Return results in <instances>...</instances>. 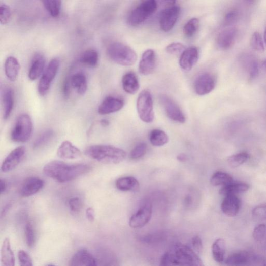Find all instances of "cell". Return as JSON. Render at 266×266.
Masks as SVG:
<instances>
[{
  "label": "cell",
  "mask_w": 266,
  "mask_h": 266,
  "mask_svg": "<svg viewBox=\"0 0 266 266\" xmlns=\"http://www.w3.org/2000/svg\"><path fill=\"white\" fill-rule=\"evenodd\" d=\"M91 170V166L87 164H70L58 160L48 162L43 168L45 175L60 183L73 181Z\"/></svg>",
  "instance_id": "1"
},
{
  "label": "cell",
  "mask_w": 266,
  "mask_h": 266,
  "mask_svg": "<svg viewBox=\"0 0 266 266\" xmlns=\"http://www.w3.org/2000/svg\"><path fill=\"white\" fill-rule=\"evenodd\" d=\"M85 154L93 160L107 164L120 163L126 157L124 150L109 145L90 146L86 148Z\"/></svg>",
  "instance_id": "2"
},
{
  "label": "cell",
  "mask_w": 266,
  "mask_h": 266,
  "mask_svg": "<svg viewBox=\"0 0 266 266\" xmlns=\"http://www.w3.org/2000/svg\"><path fill=\"white\" fill-rule=\"evenodd\" d=\"M169 254L173 266H205L193 249L187 245H177Z\"/></svg>",
  "instance_id": "3"
},
{
  "label": "cell",
  "mask_w": 266,
  "mask_h": 266,
  "mask_svg": "<svg viewBox=\"0 0 266 266\" xmlns=\"http://www.w3.org/2000/svg\"><path fill=\"white\" fill-rule=\"evenodd\" d=\"M107 53L112 61L123 66L132 65L138 59V55L134 50L121 42H114L110 44Z\"/></svg>",
  "instance_id": "4"
},
{
  "label": "cell",
  "mask_w": 266,
  "mask_h": 266,
  "mask_svg": "<svg viewBox=\"0 0 266 266\" xmlns=\"http://www.w3.org/2000/svg\"><path fill=\"white\" fill-rule=\"evenodd\" d=\"M157 3L154 0H147L133 9L128 17V23L131 26H137L146 21L157 10Z\"/></svg>",
  "instance_id": "5"
},
{
  "label": "cell",
  "mask_w": 266,
  "mask_h": 266,
  "mask_svg": "<svg viewBox=\"0 0 266 266\" xmlns=\"http://www.w3.org/2000/svg\"><path fill=\"white\" fill-rule=\"evenodd\" d=\"M32 129V122L30 116L22 114L16 119L11 132V139L15 142L25 143L30 139Z\"/></svg>",
  "instance_id": "6"
},
{
  "label": "cell",
  "mask_w": 266,
  "mask_h": 266,
  "mask_svg": "<svg viewBox=\"0 0 266 266\" xmlns=\"http://www.w3.org/2000/svg\"><path fill=\"white\" fill-rule=\"evenodd\" d=\"M137 111L140 119L146 123H151L155 118L153 100L152 94L144 90L139 94L137 100Z\"/></svg>",
  "instance_id": "7"
},
{
  "label": "cell",
  "mask_w": 266,
  "mask_h": 266,
  "mask_svg": "<svg viewBox=\"0 0 266 266\" xmlns=\"http://www.w3.org/2000/svg\"><path fill=\"white\" fill-rule=\"evenodd\" d=\"M59 66L60 60L58 58H53L48 63L38 85V92L41 96H44L48 93L57 74Z\"/></svg>",
  "instance_id": "8"
},
{
  "label": "cell",
  "mask_w": 266,
  "mask_h": 266,
  "mask_svg": "<svg viewBox=\"0 0 266 266\" xmlns=\"http://www.w3.org/2000/svg\"><path fill=\"white\" fill-rule=\"evenodd\" d=\"M153 206L151 202L145 200L137 212L129 219V224L132 228H140L145 226L151 220Z\"/></svg>",
  "instance_id": "9"
},
{
  "label": "cell",
  "mask_w": 266,
  "mask_h": 266,
  "mask_svg": "<svg viewBox=\"0 0 266 266\" xmlns=\"http://www.w3.org/2000/svg\"><path fill=\"white\" fill-rule=\"evenodd\" d=\"M160 102L170 119L179 123H184L186 122L184 113L171 97L165 94L161 95L160 96Z\"/></svg>",
  "instance_id": "10"
},
{
  "label": "cell",
  "mask_w": 266,
  "mask_h": 266,
  "mask_svg": "<svg viewBox=\"0 0 266 266\" xmlns=\"http://www.w3.org/2000/svg\"><path fill=\"white\" fill-rule=\"evenodd\" d=\"M180 14V8L174 6L164 9L160 16V26L162 30L168 32L171 30L176 24Z\"/></svg>",
  "instance_id": "11"
},
{
  "label": "cell",
  "mask_w": 266,
  "mask_h": 266,
  "mask_svg": "<svg viewBox=\"0 0 266 266\" xmlns=\"http://www.w3.org/2000/svg\"><path fill=\"white\" fill-rule=\"evenodd\" d=\"M44 186V182L42 179L37 177H30L22 183L19 193L22 197H29L38 193Z\"/></svg>",
  "instance_id": "12"
},
{
  "label": "cell",
  "mask_w": 266,
  "mask_h": 266,
  "mask_svg": "<svg viewBox=\"0 0 266 266\" xmlns=\"http://www.w3.org/2000/svg\"><path fill=\"white\" fill-rule=\"evenodd\" d=\"M25 152L24 146H19L13 150L4 160L2 165V171L8 173L14 170L21 162Z\"/></svg>",
  "instance_id": "13"
},
{
  "label": "cell",
  "mask_w": 266,
  "mask_h": 266,
  "mask_svg": "<svg viewBox=\"0 0 266 266\" xmlns=\"http://www.w3.org/2000/svg\"><path fill=\"white\" fill-rule=\"evenodd\" d=\"M194 87L197 95L201 96L207 95L215 88V78L210 73L203 74L196 78Z\"/></svg>",
  "instance_id": "14"
},
{
  "label": "cell",
  "mask_w": 266,
  "mask_h": 266,
  "mask_svg": "<svg viewBox=\"0 0 266 266\" xmlns=\"http://www.w3.org/2000/svg\"><path fill=\"white\" fill-rule=\"evenodd\" d=\"M124 106L123 99L119 97H107L99 105L98 112L101 115H107L121 110Z\"/></svg>",
  "instance_id": "15"
},
{
  "label": "cell",
  "mask_w": 266,
  "mask_h": 266,
  "mask_svg": "<svg viewBox=\"0 0 266 266\" xmlns=\"http://www.w3.org/2000/svg\"><path fill=\"white\" fill-rule=\"evenodd\" d=\"M238 32V29L235 27H230L222 31L216 40L218 47L223 50L229 49L235 42Z\"/></svg>",
  "instance_id": "16"
},
{
  "label": "cell",
  "mask_w": 266,
  "mask_h": 266,
  "mask_svg": "<svg viewBox=\"0 0 266 266\" xmlns=\"http://www.w3.org/2000/svg\"><path fill=\"white\" fill-rule=\"evenodd\" d=\"M156 64V56L153 49H147L143 54L139 63V72L145 76L151 74L155 70Z\"/></svg>",
  "instance_id": "17"
},
{
  "label": "cell",
  "mask_w": 266,
  "mask_h": 266,
  "mask_svg": "<svg viewBox=\"0 0 266 266\" xmlns=\"http://www.w3.org/2000/svg\"><path fill=\"white\" fill-rule=\"evenodd\" d=\"M69 266H97L96 257L86 249L77 251L72 257Z\"/></svg>",
  "instance_id": "18"
},
{
  "label": "cell",
  "mask_w": 266,
  "mask_h": 266,
  "mask_svg": "<svg viewBox=\"0 0 266 266\" xmlns=\"http://www.w3.org/2000/svg\"><path fill=\"white\" fill-rule=\"evenodd\" d=\"M241 206L240 199L235 195L226 196L221 204V209L224 214L234 217L240 211Z\"/></svg>",
  "instance_id": "19"
},
{
  "label": "cell",
  "mask_w": 266,
  "mask_h": 266,
  "mask_svg": "<svg viewBox=\"0 0 266 266\" xmlns=\"http://www.w3.org/2000/svg\"><path fill=\"white\" fill-rule=\"evenodd\" d=\"M198 59V50L195 47H190L185 49L179 59L180 68L184 71H190Z\"/></svg>",
  "instance_id": "20"
},
{
  "label": "cell",
  "mask_w": 266,
  "mask_h": 266,
  "mask_svg": "<svg viewBox=\"0 0 266 266\" xmlns=\"http://www.w3.org/2000/svg\"><path fill=\"white\" fill-rule=\"evenodd\" d=\"M58 156L64 160H75L82 156L80 150L71 142H63L57 150Z\"/></svg>",
  "instance_id": "21"
},
{
  "label": "cell",
  "mask_w": 266,
  "mask_h": 266,
  "mask_svg": "<svg viewBox=\"0 0 266 266\" xmlns=\"http://www.w3.org/2000/svg\"><path fill=\"white\" fill-rule=\"evenodd\" d=\"M240 62L249 79H255L259 74L258 63L256 58L250 54H244L240 57Z\"/></svg>",
  "instance_id": "22"
},
{
  "label": "cell",
  "mask_w": 266,
  "mask_h": 266,
  "mask_svg": "<svg viewBox=\"0 0 266 266\" xmlns=\"http://www.w3.org/2000/svg\"><path fill=\"white\" fill-rule=\"evenodd\" d=\"M97 266H119L116 255L108 249H101L96 257Z\"/></svg>",
  "instance_id": "23"
},
{
  "label": "cell",
  "mask_w": 266,
  "mask_h": 266,
  "mask_svg": "<svg viewBox=\"0 0 266 266\" xmlns=\"http://www.w3.org/2000/svg\"><path fill=\"white\" fill-rule=\"evenodd\" d=\"M45 59L41 54H37L33 57L28 72V78L31 81L38 79L44 72Z\"/></svg>",
  "instance_id": "24"
},
{
  "label": "cell",
  "mask_w": 266,
  "mask_h": 266,
  "mask_svg": "<svg viewBox=\"0 0 266 266\" xmlns=\"http://www.w3.org/2000/svg\"><path fill=\"white\" fill-rule=\"evenodd\" d=\"M116 188L124 192L137 191L140 188L138 180L131 176L124 177L119 178L115 183Z\"/></svg>",
  "instance_id": "25"
},
{
  "label": "cell",
  "mask_w": 266,
  "mask_h": 266,
  "mask_svg": "<svg viewBox=\"0 0 266 266\" xmlns=\"http://www.w3.org/2000/svg\"><path fill=\"white\" fill-rule=\"evenodd\" d=\"M122 86L126 93L136 94L140 89V83L136 75L131 72L125 74L122 78Z\"/></svg>",
  "instance_id": "26"
},
{
  "label": "cell",
  "mask_w": 266,
  "mask_h": 266,
  "mask_svg": "<svg viewBox=\"0 0 266 266\" xmlns=\"http://www.w3.org/2000/svg\"><path fill=\"white\" fill-rule=\"evenodd\" d=\"M20 70V64L18 59L13 56L7 58L5 63V74L11 81H14L18 78Z\"/></svg>",
  "instance_id": "27"
},
{
  "label": "cell",
  "mask_w": 266,
  "mask_h": 266,
  "mask_svg": "<svg viewBox=\"0 0 266 266\" xmlns=\"http://www.w3.org/2000/svg\"><path fill=\"white\" fill-rule=\"evenodd\" d=\"M1 253L2 266H15V256L9 238H6L4 240Z\"/></svg>",
  "instance_id": "28"
},
{
  "label": "cell",
  "mask_w": 266,
  "mask_h": 266,
  "mask_svg": "<svg viewBox=\"0 0 266 266\" xmlns=\"http://www.w3.org/2000/svg\"><path fill=\"white\" fill-rule=\"evenodd\" d=\"M70 79L72 87L79 94L84 95L88 89L87 79L85 75L82 73H78L72 76Z\"/></svg>",
  "instance_id": "29"
},
{
  "label": "cell",
  "mask_w": 266,
  "mask_h": 266,
  "mask_svg": "<svg viewBox=\"0 0 266 266\" xmlns=\"http://www.w3.org/2000/svg\"><path fill=\"white\" fill-rule=\"evenodd\" d=\"M14 101L13 91L10 88H6L3 95L4 118L5 120L9 118L12 113L14 107Z\"/></svg>",
  "instance_id": "30"
},
{
  "label": "cell",
  "mask_w": 266,
  "mask_h": 266,
  "mask_svg": "<svg viewBox=\"0 0 266 266\" xmlns=\"http://www.w3.org/2000/svg\"><path fill=\"white\" fill-rule=\"evenodd\" d=\"M249 189L248 185L244 183H234L223 187L220 190V194L225 196L230 195H236L237 194L247 191Z\"/></svg>",
  "instance_id": "31"
},
{
  "label": "cell",
  "mask_w": 266,
  "mask_h": 266,
  "mask_svg": "<svg viewBox=\"0 0 266 266\" xmlns=\"http://www.w3.org/2000/svg\"><path fill=\"white\" fill-rule=\"evenodd\" d=\"M234 181L232 176L224 172H217L215 173L210 179L211 184L214 187L226 186Z\"/></svg>",
  "instance_id": "32"
},
{
  "label": "cell",
  "mask_w": 266,
  "mask_h": 266,
  "mask_svg": "<svg viewBox=\"0 0 266 266\" xmlns=\"http://www.w3.org/2000/svg\"><path fill=\"white\" fill-rule=\"evenodd\" d=\"M212 253L215 261L222 263L225 254V242L223 239L215 241L212 246Z\"/></svg>",
  "instance_id": "33"
},
{
  "label": "cell",
  "mask_w": 266,
  "mask_h": 266,
  "mask_svg": "<svg viewBox=\"0 0 266 266\" xmlns=\"http://www.w3.org/2000/svg\"><path fill=\"white\" fill-rule=\"evenodd\" d=\"M249 255L246 251H242L229 256L225 263L227 266H242L249 261Z\"/></svg>",
  "instance_id": "34"
},
{
  "label": "cell",
  "mask_w": 266,
  "mask_h": 266,
  "mask_svg": "<svg viewBox=\"0 0 266 266\" xmlns=\"http://www.w3.org/2000/svg\"><path fill=\"white\" fill-rule=\"evenodd\" d=\"M149 140L153 146L160 147L167 144L169 139L164 131L155 129L150 133Z\"/></svg>",
  "instance_id": "35"
},
{
  "label": "cell",
  "mask_w": 266,
  "mask_h": 266,
  "mask_svg": "<svg viewBox=\"0 0 266 266\" xmlns=\"http://www.w3.org/2000/svg\"><path fill=\"white\" fill-rule=\"evenodd\" d=\"M98 59L99 56L97 51L94 49H88L81 55L79 61L82 64L94 68L97 64Z\"/></svg>",
  "instance_id": "36"
},
{
  "label": "cell",
  "mask_w": 266,
  "mask_h": 266,
  "mask_svg": "<svg viewBox=\"0 0 266 266\" xmlns=\"http://www.w3.org/2000/svg\"><path fill=\"white\" fill-rule=\"evenodd\" d=\"M42 3L45 9L53 18H58L61 11V1H58V0H44Z\"/></svg>",
  "instance_id": "37"
},
{
  "label": "cell",
  "mask_w": 266,
  "mask_h": 266,
  "mask_svg": "<svg viewBox=\"0 0 266 266\" xmlns=\"http://www.w3.org/2000/svg\"><path fill=\"white\" fill-rule=\"evenodd\" d=\"M249 158V155L246 153H241L232 155L228 158L229 165L232 168H236L246 162Z\"/></svg>",
  "instance_id": "38"
},
{
  "label": "cell",
  "mask_w": 266,
  "mask_h": 266,
  "mask_svg": "<svg viewBox=\"0 0 266 266\" xmlns=\"http://www.w3.org/2000/svg\"><path fill=\"white\" fill-rule=\"evenodd\" d=\"M54 136V131L51 129H48L42 133L33 144V149H38L47 144Z\"/></svg>",
  "instance_id": "39"
},
{
  "label": "cell",
  "mask_w": 266,
  "mask_h": 266,
  "mask_svg": "<svg viewBox=\"0 0 266 266\" xmlns=\"http://www.w3.org/2000/svg\"><path fill=\"white\" fill-rule=\"evenodd\" d=\"M199 20L196 18L190 20L184 26V33L187 38H191L194 36L199 27Z\"/></svg>",
  "instance_id": "40"
},
{
  "label": "cell",
  "mask_w": 266,
  "mask_h": 266,
  "mask_svg": "<svg viewBox=\"0 0 266 266\" xmlns=\"http://www.w3.org/2000/svg\"><path fill=\"white\" fill-rule=\"evenodd\" d=\"M147 151V144L145 143H139L130 152V158L132 160L139 159L145 155Z\"/></svg>",
  "instance_id": "41"
},
{
  "label": "cell",
  "mask_w": 266,
  "mask_h": 266,
  "mask_svg": "<svg viewBox=\"0 0 266 266\" xmlns=\"http://www.w3.org/2000/svg\"><path fill=\"white\" fill-rule=\"evenodd\" d=\"M251 46L256 51L263 52L264 51V45L259 32H255L251 39Z\"/></svg>",
  "instance_id": "42"
},
{
  "label": "cell",
  "mask_w": 266,
  "mask_h": 266,
  "mask_svg": "<svg viewBox=\"0 0 266 266\" xmlns=\"http://www.w3.org/2000/svg\"><path fill=\"white\" fill-rule=\"evenodd\" d=\"M25 236L27 246L32 247L35 243V234L32 225L30 222H28L25 225Z\"/></svg>",
  "instance_id": "43"
},
{
  "label": "cell",
  "mask_w": 266,
  "mask_h": 266,
  "mask_svg": "<svg viewBox=\"0 0 266 266\" xmlns=\"http://www.w3.org/2000/svg\"><path fill=\"white\" fill-rule=\"evenodd\" d=\"M240 12L237 9L229 11L225 15L224 23L225 26H229L236 23L240 18Z\"/></svg>",
  "instance_id": "44"
},
{
  "label": "cell",
  "mask_w": 266,
  "mask_h": 266,
  "mask_svg": "<svg viewBox=\"0 0 266 266\" xmlns=\"http://www.w3.org/2000/svg\"><path fill=\"white\" fill-rule=\"evenodd\" d=\"M11 18L10 7L6 4H0V22L3 25L7 24Z\"/></svg>",
  "instance_id": "45"
},
{
  "label": "cell",
  "mask_w": 266,
  "mask_h": 266,
  "mask_svg": "<svg viewBox=\"0 0 266 266\" xmlns=\"http://www.w3.org/2000/svg\"><path fill=\"white\" fill-rule=\"evenodd\" d=\"M186 48L180 43H173L166 47V51L172 55L181 54L185 51Z\"/></svg>",
  "instance_id": "46"
},
{
  "label": "cell",
  "mask_w": 266,
  "mask_h": 266,
  "mask_svg": "<svg viewBox=\"0 0 266 266\" xmlns=\"http://www.w3.org/2000/svg\"><path fill=\"white\" fill-rule=\"evenodd\" d=\"M266 235V225L263 224L256 226L253 232V237L257 242L262 241Z\"/></svg>",
  "instance_id": "47"
},
{
  "label": "cell",
  "mask_w": 266,
  "mask_h": 266,
  "mask_svg": "<svg viewBox=\"0 0 266 266\" xmlns=\"http://www.w3.org/2000/svg\"><path fill=\"white\" fill-rule=\"evenodd\" d=\"M254 219L258 221L266 220V204L256 207L252 211Z\"/></svg>",
  "instance_id": "48"
},
{
  "label": "cell",
  "mask_w": 266,
  "mask_h": 266,
  "mask_svg": "<svg viewBox=\"0 0 266 266\" xmlns=\"http://www.w3.org/2000/svg\"><path fill=\"white\" fill-rule=\"evenodd\" d=\"M18 257L20 266H33L32 259L26 251L20 250Z\"/></svg>",
  "instance_id": "49"
},
{
  "label": "cell",
  "mask_w": 266,
  "mask_h": 266,
  "mask_svg": "<svg viewBox=\"0 0 266 266\" xmlns=\"http://www.w3.org/2000/svg\"><path fill=\"white\" fill-rule=\"evenodd\" d=\"M69 206L72 212L77 213L82 209V202L79 197H73L69 200Z\"/></svg>",
  "instance_id": "50"
},
{
  "label": "cell",
  "mask_w": 266,
  "mask_h": 266,
  "mask_svg": "<svg viewBox=\"0 0 266 266\" xmlns=\"http://www.w3.org/2000/svg\"><path fill=\"white\" fill-rule=\"evenodd\" d=\"M192 244L193 245L194 251L196 253H201L203 248V242L201 238L198 236H195L192 240Z\"/></svg>",
  "instance_id": "51"
},
{
  "label": "cell",
  "mask_w": 266,
  "mask_h": 266,
  "mask_svg": "<svg viewBox=\"0 0 266 266\" xmlns=\"http://www.w3.org/2000/svg\"><path fill=\"white\" fill-rule=\"evenodd\" d=\"M71 79L66 78L63 83L62 85V92L64 95V96L65 97H68L71 93Z\"/></svg>",
  "instance_id": "52"
},
{
  "label": "cell",
  "mask_w": 266,
  "mask_h": 266,
  "mask_svg": "<svg viewBox=\"0 0 266 266\" xmlns=\"http://www.w3.org/2000/svg\"><path fill=\"white\" fill-rule=\"evenodd\" d=\"M86 216L87 219L91 222L95 220V212L93 208H89L86 210Z\"/></svg>",
  "instance_id": "53"
},
{
  "label": "cell",
  "mask_w": 266,
  "mask_h": 266,
  "mask_svg": "<svg viewBox=\"0 0 266 266\" xmlns=\"http://www.w3.org/2000/svg\"><path fill=\"white\" fill-rule=\"evenodd\" d=\"M7 187L6 182L5 180L2 179L1 180H0V192H1L2 194L5 192L7 190Z\"/></svg>",
  "instance_id": "54"
},
{
  "label": "cell",
  "mask_w": 266,
  "mask_h": 266,
  "mask_svg": "<svg viewBox=\"0 0 266 266\" xmlns=\"http://www.w3.org/2000/svg\"><path fill=\"white\" fill-rule=\"evenodd\" d=\"M187 159V156L184 154H181L177 156L178 160L180 162H185Z\"/></svg>",
  "instance_id": "55"
},
{
  "label": "cell",
  "mask_w": 266,
  "mask_h": 266,
  "mask_svg": "<svg viewBox=\"0 0 266 266\" xmlns=\"http://www.w3.org/2000/svg\"><path fill=\"white\" fill-rule=\"evenodd\" d=\"M101 124L103 126L106 127L109 124V122L107 120H103L101 121Z\"/></svg>",
  "instance_id": "56"
},
{
  "label": "cell",
  "mask_w": 266,
  "mask_h": 266,
  "mask_svg": "<svg viewBox=\"0 0 266 266\" xmlns=\"http://www.w3.org/2000/svg\"><path fill=\"white\" fill-rule=\"evenodd\" d=\"M262 68L264 71L266 72V60L262 63Z\"/></svg>",
  "instance_id": "57"
},
{
  "label": "cell",
  "mask_w": 266,
  "mask_h": 266,
  "mask_svg": "<svg viewBox=\"0 0 266 266\" xmlns=\"http://www.w3.org/2000/svg\"><path fill=\"white\" fill-rule=\"evenodd\" d=\"M264 41L265 45L266 46V27H265L264 32Z\"/></svg>",
  "instance_id": "58"
},
{
  "label": "cell",
  "mask_w": 266,
  "mask_h": 266,
  "mask_svg": "<svg viewBox=\"0 0 266 266\" xmlns=\"http://www.w3.org/2000/svg\"><path fill=\"white\" fill-rule=\"evenodd\" d=\"M47 266H56V265H53V264H49V265H47Z\"/></svg>",
  "instance_id": "59"
},
{
  "label": "cell",
  "mask_w": 266,
  "mask_h": 266,
  "mask_svg": "<svg viewBox=\"0 0 266 266\" xmlns=\"http://www.w3.org/2000/svg\"><path fill=\"white\" fill-rule=\"evenodd\" d=\"M264 266H266V263H265V264H264Z\"/></svg>",
  "instance_id": "60"
}]
</instances>
